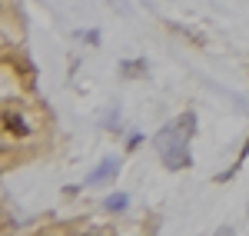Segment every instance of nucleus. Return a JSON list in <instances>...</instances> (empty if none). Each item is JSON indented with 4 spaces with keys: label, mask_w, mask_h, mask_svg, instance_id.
<instances>
[{
    "label": "nucleus",
    "mask_w": 249,
    "mask_h": 236,
    "mask_svg": "<svg viewBox=\"0 0 249 236\" xmlns=\"http://www.w3.org/2000/svg\"><path fill=\"white\" fill-rule=\"evenodd\" d=\"M190 130L183 127V123H170V127H163L160 133L153 137V146L156 153H160V160L170 166V170H186L193 163L190 157Z\"/></svg>",
    "instance_id": "1"
},
{
    "label": "nucleus",
    "mask_w": 249,
    "mask_h": 236,
    "mask_svg": "<svg viewBox=\"0 0 249 236\" xmlns=\"http://www.w3.org/2000/svg\"><path fill=\"white\" fill-rule=\"evenodd\" d=\"M116 170H120V163H116L113 157H110V160H103V163L96 166L93 173L87 177V183H90V186H100V183H110V180L116 177Z\"/></svg>",
    "instance_id": "2"
},
{
    "label": "nucleus",
    "mask_w": 249,
    "mask_h": 236,
    "mask_svg": "<svg viewBox=\"0 0 249 236\" xmlns=\"http://www.w3.org/2000/svg\"><path fill=\"white\" fill-rule=\"evenodd\" d=\"M3 127H7L10 133H20V137H27V133H30V127H27V123H23L17 113H10V110L3 113Z\"/></svg>",
    "instance_id": "3"
},
{
    "label": "nucleus",
    "mask_w": 249,
    "mask_h": 236,
    "mask_svg": "<svg viewBox=\"0 0 249 236\" xmlns=\"http://www.w3.org/2000/svg\"><path fill=\"white\" fill-rule=\"evenodd\" d=\"M120 73H123V77H140V73H146V60H136V63H123V67H120Z\"/></svg>",
    "instance_id": "4"
},
{
    "label": "nucleus",
    "mask_w": 249,
    "mask_h": 236,
    "mask_svg": "<svg viewBox=\"0 0 249 236\" xmlns=\"http://www.w3.org/2000/svg\"><path fill=\"white\" fill-rule=\"evenodd\" d=\"M126 203H130L126 193H113V197L107 200V210H110V213H120V210H126Z\"/></svg>",
    "instance_id": "5"
},
{
    "label": "nucleus",
    "mask_w": 249,
    "mask_h": 236,
    "mask_svg": "<svg viewBox=\"0 0 249 236\" xmlns=\"http://www.w3.org/2000/svg\"><path fill=\"white\" fill-rule=\"evenodd\" d=\"M80 37L87 40V43H93V47L100 43V34H96V30H80Z\"/></svg>",
    "instance_id": "6"
}]
</instances>
